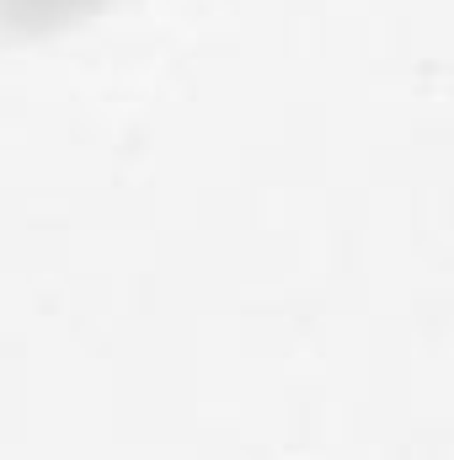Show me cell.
<instances>
[{
	"mask_svg": "<svg viewBox=\"0 0 454 460\" xmlns=\"http://www.w3.org/2000/svg\"><path fill=\"white\" fill-rule=\"evenodd\" d=\"M92 5H102V0H0V27H11V32H38V27L75 22V16H86Z\"/></svg>",
	"mask_w": 454,
	"mask_h": 460,
	"instance_id": "1",
	"label": "cell"
}]
</instances>
